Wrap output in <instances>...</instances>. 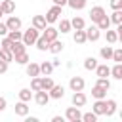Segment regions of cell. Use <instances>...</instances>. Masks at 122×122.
I'll return each mask as SVG.
<instances>
[{"instance_id": "cell-1", "label": "cell", "mask_w": 122, "mask_h": 122, "mask_svg": "<svg viewBox=\"0 0 122 122\" xmlns=\"http://www.w3.org/2000/svg\"><path fill=\"white\" fill-rule=\"evenodd\" d=\"M40 36V30L38 29H34V27H29L25 32H23V36H21V42L25 44V46H34V42H36V38Z\"/></svg>"}, {"instance_id": "cell-2", "label": "cell", "mask_w": 122, "mask_h": 122, "mask_svg": "<svg viewBox=\"0 0 122 122\" xmlns=\"http://www.w3.org/2000/svg\"><path fill=\"white\" fill-rule=\"evenodd\" d=\"M59 15H63V8H61V6H55V4H53V6H51V8L48 10V13H46L44 17H46V23L50 25V23H55V21L59 19Z\"/></svg>"}, {"instance_id": "cell-3", "label": "cell", "mask_w": 122, "mask_h": 122, "mask_svg": "<svg viewBox=\"0 0 122 122\" xmlns=\"http://www.w3.org/2000/svg\"><path fill=\"white\" fill-rule=\"evenodd\" d=\"M65 118L69 120V122H78L80 118H82V112H80V107H67V111H65Z\"/></svg>"}, {"instance_id": "cell-4", "label": "cell", "mask_w": 122, "mask_h": 122, "mask_svg": "<svg viewBox=\"0 0 122 122\" xmlns=\"http://www.w3.org/2000/svg\"><path fill=\"white\" fill-rule=\"evenodd\" d=\"M84 86H86V80H84L82 76H71V80H69V88H71L72 92H82Z\"/></svg>"}, {"instance_id": "cell-5", "label": "cell", "mask_w": 122, "mask_h": 122, "mask_svg": "<svg viewBox=\"0 0 122 122\" xmlns=\"http://www.w3.org/2000/svg\"><path fill=\"white\" fill-rule=\"evenodd\" d=\"M32 99L36 101V105H40V107H46V105H48V101H50V93H48L46 90H38V92H34Z\"/></svg>"}, {"instance_id": "cell-6", "label": "cell", "mask_w": 122, "mask_h": 122, "mask_svg": "<svg viewBox=\"0 0 122 122\" xmlns=\"http://www.w3.org/2000/svg\"><path fill=\"white\" fill-rule=\"evenodd\" d=\"M84 32H86V40H90V42H97V40H99V36H101V30H99L95 25H92V27L84 29Z\"/></svg>"}, {"instance_id": "cell-7", "label": "cell", "mask_w": 122, "mask_h": 122, "mask_svg": "<svg viewBox=\"0 0 122 122\" xmlns=\"http://www.w3.org/2000/svg\"><path fill=\"white\" fill-rule=\"evenodd\" d=\"M105 15H107V11H105L101 6H93V8L90 10V19H92L93 23H97V21H99L101 17H105Z\"/></svg>"}, {"instance_id": "cell-8", "label": "cell", "mask_w": 122, "mask_h": 122, "mask_svg": "<svg viewBox=\"0 0 122 122\" xmlns=\"http://www.w3.org/2000/svg\"><path fill=\"white\" fill-rule=\"evenodd\" d=\"M48 93H50V99H61V97L65 95V88L59 86V84H53V86L48 90Z\"/></svg>"}, {"instance_id": "cell-9", "label": "cell", "mask_w": 122, "mask_h": 122, "mask_svg": "<svg viewBox=\"0 0 122 122\" xmlns=\"http://www.w3.org/2000/svg\"><path fill=\"white\" fill-rule=\"evenodd\" d=\"M57 34H59V30H57L55 27H51V25H46V29L42 30V36H44L48 42L55 40V38H57Z\"/></svg>"}, {"instance_id": "cell-10", "label": "cell", "mask_w": 122, "mask_h": 122, "mask_svg": "<svg viewBox=\"0 0 122 122\" xmlns=\"http://www.w3.org/2000/svg\"><path fill=\"white\" fill-rule=\"evenodd\" d=\"M25 71H27V76H40V65L38 63H34V61H29L27 65H25Z\"/></svg>"}, {"instance_id": "cell-11", "label": "cell", "mask_w": 122, "mask_h": 122, "mask_svg": "<svg viewBox=\"0 0 122 122\" xmlns=\"http://www.w3.org/2000/svg\"><path fill=\"white\" fill-rule=\"evenodd\" d=\"M86 101H88V97H86L84 92H74V93H72V105H74V107H84Z\"/></svg>"}, {"instance_id": "cell-12", "label": "cell", "mask_w": 122, "mask_h": 122, "mask_svg": "<svg viewBox=\"0 0 122 122\" xmlns=\"http://www.w3.org/2000/svg\"><path fill=\"white\" fill-rule=\"evenodd\" d=\"M0 8H2L4 15H11V13L15 11V2H13V0H2V2H0Z\"/></svg>"}, {"instance_id": "cell-13", "label": "cell", "mask_w": 122, "mask_h": 122, "mask_svg": "<svg viewBox=\"0 0 122 122\" xmlns=\"http://www.w3.org/2000/svg\"><path fill=\"white\" fill-rule=\"evenodd\" d=\"M6 27H8V30H19L21 29V19L15 17V15H10L8 21H6Z\"/></svg>"}, {"instance_id": "cell-14", "label": "cell", "mask_w": 122, "mask_h": 122, "mask_svg": "<svg viewBox=\"0 0 122 122\" xmlns=\"http://www.w3.org/2000/svg\"><path fill=\"white\" fill-rule=\"evenodd\" d=\"M63 46H65V44H63V42H59V40L55 38V40H51V42L48 44V51H50V53H53V55H57V53H61V51H63Z\"/></svg>"}, {"instance_id": "cell-15", "label": "cell", "mask_w": 122, "mask_h": 122, "mask_svg": "<svg viewBox=\"0 0 122 122\" xmlns=\"http://www.w3.org/2000/svg\"><path fill=\"white\" fill-rule=\"evenodd\" d=\"M46 17L44 15H32V27L34 29H38V30H44L46 29Z\"/></svg>"}, {"instance_id": "cell-16", "label": "cell", "mask_w": 122, "mask_h": 122, "mask_svg": "<svg viewBox=\"0 0 122 122\" xmlns=\"http://www.w3.org/2000/svg\"><path fill=\"white\" fill-rule=\"evenodd\" d=\"M15 114H17V116H27V114H29V105H27V101L15 103Z\"/></svg>"}, {"instance_id": "cell-17", "label": "cell", "mask_w": 122, "mask_h": 122, "mask_svg": "<svg viewBox=\"0 0 122 122\" xmlns=\"http://www.w3.org/2000/svg\"><path fill=\"white\" fill-rule=\"evenodd\" d=\"M11 53L13 55H17V53H23V51H27V46L21 42V40H15V42H11Z\"/></svg>"}, {"instance_id": "cell-18", "label": "cell", "mask_w": 122, "mask_h": 122, "mask_svg": "<svg viewBox=\"0 0 122 122\" xmlns=\"http://www.w3.org/2000/svg\"><path fill=\"white\" fill-rule=\"evenodd\" d=\"M92 111L99 116V114H105V99H95V103L92 105Z\"/></svg>"}, {"instance_id": "cell-19", "label": "cell", "mask_w": 122, "mask_h": 122, "mask_svg": "<svg viewBox=\"0 0 122 122\" xmlns=\"http://www.w3.org/2000/svg\"><path fill=\"white\" fill-rule=\"evenodd\" d=\"M114 111H116V101H114V99H107V97H105V114H107V116H112V114H114Z\"/></svg>"}, {"instance_id": "cell-20", "label": "cell", "mask_w": 122, "mask_h": 122, "mask_svg": "<svg viewBox=\"0 0 122 122\" xmlns=\"http://www.w3.org/2000/svg\"><path fill=\"white\" fill-rule=\"evenodd\" d=\"M92 95H93V97H95V99H105V97H107V90H105V88H101V86H97V84H95V86H93V88H92Z\"/></svg>"}, {"instance_id": "cell-21", "label": "cell", "mask_w": 122, "mask_h": 122, "mask_svg": "<svg viewBox=\"0 0 122 122\" xmlns=\"http://www.w3.org/2000/svg\"><path fill=\"white\" fill-rule=\"evenodd\" d=\"M111 76L114 80H122V63H114V67H111Z\"/></svg>"}, {"instance_id": "cell-22", "label": "cell", "mask_w": 122, "mask_h": 122, "mask_svg": "<svg viewBox=\"0 0 122 122\" xmlns=\"http://www.w3.org/2000/svg\"><path fill=\"white\" fill-rule=\"evenodd\" d=\"M71 27H72L74 30H78V29H86V21H84V17H72V19H71Z\"/></svg>"}, {"instance_id": "cell-23", "label": "cell", "mask_w": 122, "mask_h": 122, "mask_svg": "<svg viewBox=\"0 0 122 122\" xmlns=\"http://www.w3.org/2000/svg\"><path fill=\"white\" fill-rule=\"evenodd\" d=\"M72 40H74L76 44H84V42H88V40H86V32H84V29H78V30H74V34H72Z\"/></svg>"}, {"instance_id": "cell-24", "label": "cell", "mask_w": 122, "mask_h": 122, "mask_svg": "<svg viewBox=\"0 0 122 122\" xmlns=\"http://www.w3.org/2000/svg\"><path fill=\"white\" fill-rule=\"evenodd\" d=\"M51 72H53V65H51V61H44V63H40V74L48 76V74H51Z\"/></svg>"}, {"instance_id": "cell-25", "label": "cell", "mask_w": 122, "mask_h": 122, "mask_svg": "<svg viewBox=\"0 0 122 122\" xmlns=\"http://www.w3.org/2000/svg\"><path fill=\"white\" fill-rule=\"evenodd\" d=\"M93 71H95L97 76H109V74H111V67H109V65H99V63H97V67H95Z\"/></svg>"}, {"instance_id": "cell-26", "label": "cell", "mask_w": 122, "mask_h": 122, "mask_svg": "<svg viewBox=\"0 0 122 122\" xmlns=\"http://www.w3.org/2000/svg\"><path fill=\"white\" fill-rule=\"evenodd\" d=\"M95 27H97L99 30H107V29H111V19L105 15V17H101V19L95 23Z\"/></svg>"}, {"instance_id": "cell-27", "label": "cell", "mask_w": 122, "mask_h": 122, "mask_svg": "<svg viewBox=\"0 0 122 122\" xmlns=\"http://www.w3.org/2000/svg\"><path fill=\"white\" fill-rule=\"evenodd\" d=\"M61 34H65V32H71L72 30V27H71V21L69 19H61L59 21V29H57Z\"/></svg>"}, {"instance_id": "cell-28", "label": "cell", "mask_w": 122, "mask_h": 122, "mask_svg": "<svg viewBox=\"0 0 122 122\" xmlns=\"http://www.w3.org/2000/svg\"><path fill=\"white\" fill-rule=\"evenodd\" d=\"M32 99V92H30V88H23V90H19V101H30Z\"/></svg>"}, {"instance_id": "cell-29", "label": "cell", "mask_w": 122, "mask_h": 122, "mask_svg": "<svg viewBox=\"0 0 122 122\" xmlns=\"http://www.w3.org/2000/svg\"><path fill=\"white\" fill-rule=\"evenodd\" d=\"M48 44H50V42H48L44 36H38V38H36V42H34V46H36L40 51H48Z\"/></svg>"}, {"instance_id": "cell-30", "label": "cell", "mask_w": 122, "mask_h": 122, "mask_svg": "<svg viewBox=\"0 0 122 122\" xmlns=\"http://www.w3.org/2000/svg\"><path fill=\"white\" fill-rule=\"evenodd\" d=\"M13 61L17 63V65H27L30 59H29V55H27V51H23V53H17V55H13Z\"/></svg>"}, {"instance_id": "cell-31", "label": "cell", "mask_w": 122, "mask_h": 122, "mask_svg": "<svg viewBox=\"0 0 122 122\" xmlns=\"http://www.w3.org/2000/svg\"><path fill=\"white\" fill-rule=\"evenodd\" d=\"M53 84H55V82L51 80V76H50V74H48V76H42V78H40V86H42V90H46V92H48V90H50V88H51Z\"/></svg>"}, {"instance_id": "cell-32", "label": "cell", "mask_w": 122, "mask_h": 122, "mask_svg": "<svg viewBox=\"0 0 122 122\" xmlns=\"http://www.w3.org/2000/svg\"><path fill=\"white\" fill-rule=\"evenodd\" d=\"M0 59L6 61V63H11L13 61V53L10 50H6V48H0Z\"/></svg>"}, {"instance_id": "cell-33", "label": "cell", "mask_w": 122, "mask_h": 122, "mask_svg": "<svg viewBox=\"0 0 122 122\" xmlns=\"http://www.w3.org/2000/svg\"><path fill=\"white\" fill-rule=\"evenodd\" d=\"M67 6H71L72 10H84L86 8V0H67Z\"/></svg>"}, {"instance_id": "cell-34", "label": "cell", "mask_w": 122, "mask_h": 122, "mask_svg": "<svg viewBox=\"0 0 122 122\" xmlns=\"http://www.w3.org/2000/svg\"><path fill=\"white\" fill-rule=\"evenodd\" d=\"M111 23H114V25H120L122 23V10H114L112 13H111Z\"/></svg>"}, {"instance_id": "cell-35", "label": "cell", "mask_w": 122, "mask_h": 122, "mask_svg": "<svg viewBox=\"0 0 122 122\" xmlns=\"http://www.w3.org/2000/svg\"><path fill=\"white\" fill-rule=\"evenodd\" d=\"M99 55H101L105 61H109L111 55H112V46H103V48L99 50Z\"/></svg>"}, {"instance_id": "cell-36", "label": "cell", "mask_w": 122, "mask_h": 122, "mask_svg": "<svg viewBox=\"0 0 122 122\" xmlns=\"http://www.w3.org/2000/svg\"><path fill=\"white\" fill-rule=\"evenodd\" d=\"M95 67H97V59L95 57H86L84 59V69L86 71H93Z\"/></svg>"}, {"instance_id": "cell-37", "label": "cell", "mask_w": 122, "mask_h": 122, "mask_svg": "<svg viewBox=\"0 0 122 122\" xmlns=\"http://www.w3.org/2000/svg\"><path fill=\"white\" fill-rule=\"evenodd\" d=\"M97 86H101V88H105L107 92L111 90V80L107 78V76H97V82H95Z\"/></svg>"}, {"instance_id": "cell-38", "label": "cell", "mask_w": 122, "mask_h": 122, "mask_svg": "<svg viewBox=\"0 0 122 122\" xmlns=\"http://www.w3.org/2000/svg\"><path fill=\"white\" fill-rule=\"evenodd\" d=\"M107 42H109V44H116V42H118V34H116V30L107 29Z\"/></svg>"}, {"instance_id": "cell-39", "label": "cell", "mask_w": 122, "mask_h": 122, "mask_svg": "<svg viewBox=\"0 0 122 122\" xmlns=\"http://www.w3.org/2000/svg\"><path fill=\"white\" fill-rule=\"evenodd\" d=\"M11 42H15V40H21V36H23V32L21 30H8V34H6Z\"/></svg>"}, {"instance_id": "cell-40", "label": "cell", "mask_w": 122, "mask_h": 122, "mask_svg": "<svg viewBox=\"0 0 122 122\" xmlns=\"http://www.w3.org/2000/svg\"><path fill=\"white\" fill-rule=\"evenodd\" d=\"M30 90H32V92L42 90V86H40V76H32V78H30Z\"/></svg>"}, {"instance_id": "cell-41", "label": "cell", "mask_w": 122, "mask_h": 122, "mask_svg": "<svg viewBox=\"0 0 122 122\" xmlns=\"http://www.w3.org/2000/svg\"><path fill=\"white\" fill-rule=\"evenodd\" d=\"M80 120H84V122H97V114L92 111V112H86V114H82V118Z\"/></svg>"}, {"instance_id": "cell-42", "label": "cell", "mask_w": 122, "mask_h": 122, "mask_svg": "<svg viewBox=\"0 0 122 122\" xmlns=\"http://www.w3.org/2000/svg\"><path fill=\"white\" fill-rule=\"evenodd\" d=\"M111 59H112L114 63H122V50H112Z\"/></svg>"}, {"instance_id": "cell-43", "label": "cell", "mask_w": 122, "mask_h": 122, "mask_svg": "<svg viewBox=\"0 0 122 122\" xmlns=\"http://www.w3.org/2000/svg\"><path fill=\"white\" fill-rule=\"evenodd\" d=\"M0 48H6V50H10L11 48V40L8 38V36H2V40H0ZM11 51V50H10Z\"/></svg>"}, {"instance_id": "cell-44", "label": "cell", "mask_w": 122, "mask_h": 122, "mask_svg": "<svg viewBox=\"0 0 122 122\" xmlns=\"http://www.w3.org/2000/svg\"><path fill=\"white\" fill-rule=\"evenodd\" d=\"M111 8L112 10H122V0H111Z\"/></svg>"}, {"instance_id": "cell-45", "label": "cell", "mask_w": 122, "mask_h": 122, "mask_svg": "<svg viewBox=\"0 0 122 122\" xmlns=\"http://www.w3.org/2000/svg\"><path fill=\"white\" fill-rule=\"evenodd\" d=\"M6 34H8V27H6V23H2V21H0V38H2V36H6Z\"/></svg>"}, {"instance_id": "cell-46", "label": "cell", "mask_w": 122, "mask_h": 122, "mask_svg": "<svg viewBox=\"0 0 122 122\" xmlns=\"http://www.w3.org/2000/svg\"><path fill=\"white\" fill-rule=\"evenodd\" d=\"M8 65H10V63H6V61L0 59V74H4V72L8 71Z\"/></svg>"}, {"instance_id": "cell-47", "label": "cell", "mask_w": 122, "mask_h": 122, "mask_svg": "<svg viewBox=\"0 0 122 122\" xmlns=\"http://www.w3.org/2000/svg\"><path fill=\"white\" fill-rule=\"evenodd\" d=\"M6 107H8V101H6V97H0V112H2Z\"/></svg>"}, {"instance_id": "cell-48", "label": "cell", "mask_w": 122, "mask_h": 122, "mask_svg": "<svg viewBox=\"0 0 122 122\" xmlns=\"http://www.w3.org/2000/svg\"><path fill=\"white\" fill-rule=\"evenodd\" d=\"M51 2H53L55 6H61V8H63V6H67V0H51Z\"/></svg>"}, {"instance_id": "cell-49", "label": "cell", "mask_w": 122, "mask_h": 122, "mask_svg": "<svg viewBox=\"0 0 122 122\" xmlns=\"http://www.w3.org/2000/svg\"><path fill=\"white\" fill-rule=\"evenodd\" d=\"M51 65H53V69H55V67H59V65H61V61H59V59H53V61H51Z\"/></svg>"}, {"instance_id": "cell-50", "label": "cell", "mask_w": 122, "mask_h": 122, "mask_svg": "<svg viewBox=\"0 0 122 122\" xmlns=\"http://www.w3.org/2000/svg\"><path fill=\"white\" fill-rule=\"evenodd\" d=\"M51 122H63V116H53Z\"/></svg>"}, {"instance_id": "cell-51", "label": "cell", "mask_w": 122, "mask_h": 122, "mask_svg": "<svg viewBox=\"0 0 122 122\" xmlns=\"http://www.w3.org/2000/svg\"><path fill=\"white\" fill-rule=\"evenodd\" d=\"M27 122H38V118H36V116H29V118H27Z\"/></svg>"}, {"instance_id": "cell-52", "label": "cell", "mask_w": 122, "mask_h": 122, "mask_svg": "<svg viewBox=\"0 0 122 122\" xmlns=\"http://www.w3.org/2000/svg\"><path fill=\"white\" fill-rule=\"evenodd\" d=\"M2 15H4V11H2V8H0V19H2Z\"/></svg>"}]
</instances>
